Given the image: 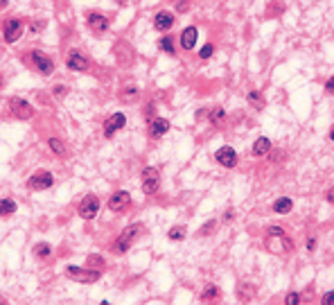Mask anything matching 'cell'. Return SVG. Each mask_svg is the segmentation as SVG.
<instances>
[{
    "label": "cell",
    "instance_id": "2e32d148",
    "mask_svg": "<svg viewBox=\"0 0 334 305\" xmlns=\"http://www.w3.org/2000/svg\"><path fill=\"white\" fill-rule=\"evenodd\" d=\"M169 131V120H165V118H151V122H149V136L154 140L158 138H163Z\"/></svg>",
    "mask_w": 334,
    "mask_h": 305
},
{
    "label": "cell",
    "instance_id": "603a6c76",
    "mask_svg": "<svg viewBox=\"0 0 334 305\" xmlns=\"http://www.w3.org/2000/svg\"><path fill=\"white\" fill-rule=\"evenodd\" d=\"M246 100H248V104L256 106V109H264V98H262V93H260V90H248Z\"/></svg>",
    "mask_w": 334,
    "mask_h": 305
},
{
    "label": "cell",
    "instance_id": "60d3db41",
    "mask_svg": "<svg viewBox=\"0 0 334 305\" xmlns=\"http://www.w3.org/2000/svg\"><path fill=\"white\" fill-rule=\"evenodd\" d=\"M3 88H5V77L0 75V90H3Z\"/></svg>",
    "mask_w": 334,
    "mask_h": 305
},
{
    "label": "cell",
    "instance_id": "f1b7e54d",
    "mask_svg": "<svg viewBox=\"0 0 334 305\" xmlns=\"http://www.w3.org/2000/svg\"><path fill=\"white\" fill-rule=\"evenodd\" d=\"M212 52H214V48H212L210 43H206V45H203V48H201L199 56H201V59H210V54H212Z\"/></svg>",
    "mask_w": 334,
    "mask_h": 305
},
{
    "label": "cell",
    "instance_id": "ab89813d",
    "mask_svg": "<svg viewBox=\"0 0 334 305\" xmlns=\"http://www.w3.org/2000/svg\"><path fill=\"white\" fill-rule=\"evenodd\" d=\"M307 249H309V251H314V249H316V237H309V240H307Z\"/></svg>",
    "mask_w": 334,
    "mask_h": 305
},
{
    "label": "cell",
    "instance_id": "9c48e42d",
    "mask_svg": "<svg viewBox=\"0 0 334 305\" xmlns=\"http://www.w3.org/2000/svg\"><path fill=\"white\" fill-rule=\"evenodd\" d=\"M267 249L271 253H276V256H282V253H289L293 249V242L287 237V233L282 235H267Z\"/></svg>",
    "mask_w": 334,
    "mask_h": 305
},
{
    "label": "cell",
    "instance_id": "6da1fadb",
    "mask_svg": "<svg viewBox=\"0 0 334 305\" xmlns=\"http://www.w3.org/2000/svg\"><path fill=\"white\" fill-rule=\"evenodd\" d=\"M66 276L70 280H77L82 285H93L102 278V269H90V267H75V264H68L66 267Z\"/></svg>",
    "mask_w": 334,
    "mask_h": 305
},
{
    "label": "cell",
    "instance_id": "3957f363",
    "mask_svg": "<svg viewBox=\"0 0 334 305\" xmlns=\"http://www.w3.org/2000/svg\"><path fill=\"white\" fill-rule=\"evenodd\" d=\"M143 233V224H131V226H127V228L120 233V237L115 240V244H113V251L115 253H127L129 249H131V244L135 240H138V235Z\"/></svg>",
    "mask_w": 334,
    "mask_h": 305
},
{
    "label": "cell",
    "instance_id": "44dd1931",
    "mask_svg": "<svg viewBox=\"0 0 334 305\" xmlns=\"http://www.w3.org/2000/svg\"><path fill=\"white\" fill-rule=\"evenodd\" d=\"M16 201L9 199V197H5V199H0V217H9V215L16 213Z\"/></svg>",
    "mask_w": 334,
    "mask_h": 305
},
{
    "label": "cell",
    "instance_id": "4316f807",
    "mask_svg": "<svg viewBox=\"0 0 334 305\" xmlns=\"http://www.w3.org/2000/svg\"><path fill=\"white\" fill-rule=\"evenodd\" d=\"M48 145H50V149H52V154H56V156H66V145L61 143L59 138H50Z\"/></svg>",
    "mask_w": 334,
    "mask_h": 305
},
{
    "label": "cell",
    "instance_id": "8992f818",
    "mask_svg": "<svg viewBox=\"0 0 334 305\" xmlns=\"http://www.w3.org/2000/svg\"><path fill=\"white\" fill-rule=\"evenodd\" d=\"M9 113L16 118V120H32L34 106L23 98H9Z\"/></svg>",
    "mask_w": 334,
    "mask_h": 305
},
{
    "label": "cell",
    "instance_id": "b9f144b4",
    "mask_svg": "<svg viewBox=\"0 0 334 305\" xmlns=\"http://www.w3.org/2000/svg\"><path fill=\"white\" fill-rule=\"evenodd\" d=\"M330 140H332V143H334V127L330 129Z\"/></svg>",
    "mask_w": 334,
    "mask_h": 305
},
{
    "label": "cell",
    "instance_id": "7bdbcfd3",
    "mask_svg": "<svg viewBox=\"0 0 334 305\" xmlns=\"http://www.w3.org/2000/svg\"><path fill=\"white\" fill-rule=\"evenodd\" d=\"M0 303H7V298H5V296H0Z\"/></svg>",
    "mask_w": 334,
    "mask_h": 305
},
{
    "label": "cell",
    "instance_id": "7a4b0ae2",
    "mask_svg": "<svg viewBox=\"0 0 334 305\" xmlns=\"http://www.w3.org/2000/svg\"><path fill=\"white\" fill-rule=\"evenodd\" d=\"M27 61H30L32 70H36L38 75H43V77H50L54 72V61L45 52H41V50H30V52H27Z\"/></svg>",
    "mask_w": 334,
    "mask_h": 305
},
{
    "label": "cell",
    "instance_id": "d4e9b609",
    "mask_svg": "<svg viewBox=\"0 0 334 305\" xmlns=\"http://www.w3.org/2000/svg\"><path fill=\"white\" fill-rule=\"evenodd\" d=\"M224 120H226V111L222 109V106H217V109L210 111V122H212V127H222Z\"/></svg>",
    "mask_w": 334,
    "mask_h": 305
},
{
    "label": "cell",
    "instance_id": "d6986e66",
    "mask_svg": "<svg viewBox=\"0 0 334 305\" xmlns=\"http://www.w3.org/2000/svg\"><path fill=\"white\" fill-rule=\"evenodd\" d=\"M269 149H271V140L269 138H258L256 143H253L251 147V151H253V156H264V154H269Z\"/></svg>",
    "mask_w": 334,
    "mask_h": 305
},
{
    "label": "cell",
    "instance_id": "74e56055",
    "mask_svg": "<svg viewBox=\"0 0 334 305\" xmlns=\"http://www.w3.org/2000/svg\"><path fill=\"white\" fill-rule=\"evenodd\" d=\"M176 9H179V11H188V9H190V3H188V0H179Z\"/></svg>",
    "mask_w": 334,
    "mask_h": 305
},
{
    "label": "cell",
    "instance_id": "83f0119b",
    "mask_svg": "<svg viewBox=\"0 0 334 305\" xmlns=\"http://www.w3.org/2000/svg\"><path fill=\"white\" fill-rule=\"evenodd\" d=\"M138 93H140L138 86H124V88H122V95H120V98H122L124 102H133L135 98H138Z\"/></svg>",
    "mask_w": 334,
    "mask_h": 305
},
{
    "label": "cell",
    "instance_id": "9a60e30c",
    "mask_svg": "<svg viewBox=\"0 0 334 305\" xmlns=\"http://www.w3.org/2000/svg\"><path fill=\"white\" fill-rule=\"evenodd\" d=\"M174 23H176V16H174L172 11H158V14L154 16V30L169 32L174 27Z\"/></svg>",
    "mask_w": 334,
    "mask_h": 305
},
{
    "label": "cell",
    "instance_id": "e0dca14e",
    "mask_svg": "<svg viewBox=\"0 0 334 305\" xmlns=\"http://www.w3.org/2000/svg\"><path fill=\"white\" fill-rule=\"evenodd\" d=\"M197 36H199V32H197V27H185V30L181 32V36H179L181 48H183L185 52H190V50L194 48V43H197Z\"/></svg>",
    "mask_w": 334,
    "mask_h": 305
},
{
    "label": "cell",
    "instance_id": "ee69618b",
    "mask_svg": "<svg viewBox=\"0 0 334 305\" xmlns=\"http://www.w3.org/2000/svg\"><path fill=\"white\" fill-rule=\"evenodd\" d=\"M120 3H124V0H120Z\"/></svg>",
    "mask_w": 334,
    "mask_h": 305
},
{
    "label": "cell",
    "instance_id": "ffe728a7",
    "mask_svg": "<svg viewBox=\"0 0 334 305\" xmlns=\"http://www.w3.org/2000/svg\"><path fill=\"white\" fill-rule=\"evenodd\" d=\"M291 208H293V201L289 199V197H280V199H276V201H273V211H276V213H280V215L291 213Z\"/></svg>",
    "mask_w": 334,
    "mask_h": 305
},
{
    "label": "cell",
    "instance_id": "5bb4252c",
    "mask_svg": "<svg viewBox=\"0 0 334 305\" xmlns=\"http://www.w3.org/2000/svg\"><path fill=\"white\" fill-rule=\"evenodd\" d=\"M127 124V118H124V113H113L109 120L104 122V138H113L120 129Z\"/></svg>",
    "mask_w": 334,
    "mask_h": 305
},
{
    "label": "cell",
    "instance_id": "d590c367",
    "mask_svg": "<svg viewBox=\"0 0 334 305\" xmlns=\"http://www.w3.org/2000/svg\"><path fill=\"white\" fill-rule=\"evenodd\" d=\"M143 116L149 120V118H154V104H147L145 106V111H143Z\"/></svg>",
    "mask_w": 334,
    "mask_h": 305
},
{
    "label": "cell",
    "instance_id": "8d00e7d4",
    "mask_svg": "<svg viewBox=\"0 0 334 305\" xmlns=\"http://www.w3.org/2000/svg\"><path fill=\"white\" fill-rule=\"evenodd\" d=\"M325 93H327V95H334V77H332V79H327V84H325Z\"/></svg>",
    "mask_w": 334,
    "mask_h": 305
},
{
    "label": "cell",
    "instance_id": "e575fe53",
    "mask_svg": "<svg viewBox=\"0 0 334 305\" xmlns=\"http://www.w3.org/2000/svg\"><path fill=\"white\" fill-rule=\"evenodd\" d=\"M282 233H285V231H282L280 226H269L267 228V235H282Z\"/></svg>",
    "mask_w": 334,
    "mask_h": 305
},
{
    "label": "cell",
    "instance_id": "52a82bcc",
    "mask_svg": "<svg viewBox=\"0 0 334 305\" xmlns=\"http://www.w3.org/2000/svg\"><path fill=\"white\" fill-rule=\"evenodd\" d=\"M66 66L72 72H86L90 70V59L84 52H79V50H70L66 54Z\"/></svg>",
    "mask_w": 334,
    "mask_h": 305
},
{
    "label": "cell",
    "instance_id": "5b68a950",
    "mask_svg": "<svg viewBox=\"0 0 334 305\" xmlns=\"http://www.w3.org/2000/svg\"><path fill=\"white\" fill-rule=\"evenodd\" d=\"M140 185H143L145 195H156L158 188H161V172L156 167H145L140 172Z\"/></svg>",
    "mask_w": 334,
    "mask_h": 305
},
{
    "label": "cell",
    "instance_id": "ac0fdd59",
    "mask_svg": "<svg viewBox=\"0 0 334 305\" xmlns=\"http://www.w3.org/2000/svg\"><path fill=\"white\" fill-rule=\"evenodd\" d=\"M32 256L36 260H41V262H45V260H50V256H52V246H50L48 242H38V244H34V249H32Z\"/></svg>",
    "mask_w": 334,
    "mask_h": 305
},
{
    "label": "cell",
    "instance_id": "f35d334b",
    "mask_svg": "<svg viewBox=\"0 0 334 305\" xmlns=\"http://www.w3.org/2000/svg\"><path fill=\"white\" fill-rule=\"evenodd\" d=\"M325 199H327V201H330L332 206H334V185H332V188H330V190L325 192Z\"/></svg>",
    "mask_w": 334,
    "mask_h": 305
},
{
    "label": "cell",
    "instance_id": "7c38bea8",
    "mask_svg": "<svg viewBox=\"0 0 334 305\" xmlns=\"http://www.w3.org/2000/svg\"><path fill=\"white\" fill-rule=\"evenodd\" d=\"M86 23H88V27L93 34H104V32H109V27H111L109 16L100 14V11H90L86 16Z\"/></svg>",
    "mask_w": 334,
    "mask_h": 305
},
{
    "label": "cell",
    "instance_id": "d6a6232c",
    "mask_svg": "<svg viewBox=\"0 0 334 305\" xmlns=\"http://www.w3.org/2000/svg\"><path fill=\"white\" fill-rule=\"evenodd\" d=\"M321 303L323 305H334V292H327L323 298H321Z\"/></svg>",
    "mask_w": 334,
    "mask_h": 305
},
{
    "label": "cell",
    "instance_id": "484cf974",
    "mask_svg": "<svg viewBox=\"0 0 334 305\" xmlns=\"http://www.w3.org/2000/svg\"><path fill=\"white\" fill-rule=\"evenodd\" d=\"M167 237H169L172 242L185 240V226H172V228H169V233H167Z\"/></svg>",
    "mask_w": 334,
    "mask_h": 305
},
{
    "label": "cell",
    "instance_id": "836d02e7",
    "mask_svg": "<svg viewBox=\"0 0 334 305\" xmlns=\"http://www.w3.org/2000/svg\"><path fill=\"white\" fill-rule=\"evenodd\" d=\"M66 90H68V86H54V88H52V93H54V98H64Z\"/></svg>",
    "mask_w": 334,
    "mask_h": 305
},
{
    "label": "cell",
    "instance_id": "f546056e",
    "mask_svg": "<svg viewBox=\"0 0 334 305\" xmlns=\"http://www.w3.org/2000/svg\"><path fill=\"white\" fill-rule=\"evenodd\" d=\"M214 224H217V222H214V219H210V222H208V226H203V228L199 231V237H206L208 233H212V228H214Z\"/></svg>",
    "mask_w": 334,
    "mask_h": 305
},
{
    "label": "cell",
    "instance_id": "7402d4cb",
    "mask_svg": "<svg viewBox=\"0 0 334 305\" xmlns=\"http://www.w3.org/2000/svg\"><path fill=\"white\" fill-rule=\"evenodd\" d=\"M219 298H222V290L217 285H208L201 292V301H219Z\"/></svg>",
    "mask_w": 334,
    "mask_h": 305
},
{
    "label": "cell",
    "instance_id": "1f68e13d",
    "mask_svg": "<svg viewBox=\"0 0 334 305\" xmlns=\"http://www.w3.org/2000/svg\"><path fill=\"white\" fill-rule=\"evenodd\" d=\"M41 30H45V21H34L32 23V32L36 34V32H41Z\"/></svg>",
    "mask_w": 334,
    "mask_h": 305
},
{
    "label": "cell",
    "instance_id": "cb8c5ba5",
    "mask_svg": "<svg viewBox=\"0 0 334 305\" xmlns=\"http://www.w3.org/2000/svg\"><path fill=\"white\" fill-rule=\"evenodd\" d=\"M158 45H161V50H163V52H167L169 56L176 54V48H174V39L169 36V34H167L165 39H161V41H158Z\"/></svg>",
    "mask_w": 334,
    "mask_h": 305
},
{
    "label": "cell",
    "instance_id": "277c9868",
    "mask_svg": "<svg viewBox=\"0 0 334 305\" xmlns=\"http://www.w3.org/2000/svg\"><path fill=\"white\" fill-rule=\"evenodd\" d=\"M23 30H25V21H23V18H18V16L5 18V23H3V39H5V43H16L21 39Z\"/></svg>",
    "mask_w": 334,
    "mask_h": 305
},
{
    "label": "cell",
    "instance_id": "8fae6325",
    "mask_svg": "<svg viewBox=\"0 0 334 305\" xmlns=\"http://www.w3.org/2000/svg\"><path fill=\"white\" fill-rule=\"evenodd\" d=\"M129 206H131V195H129L127 190H117V192H113V195L109 197V211L111 213L120 215V213L127 211Z\"/></svg>",
    "mask_w": 334,
    "mask_h": 305
},
{
    "label": "cell",
    "instance_id": "ba28073f",
    "mask_svg": "<svg viewBox=\"0 0 334 305\" xmlns=\"http://www.w3.org/2000/svg\"><path fill=\"white\" fill-rule=\"evenodd\" d=\"M54 185V177L48 172V169H38V172H34L30 179H27V188L38 192V190H48Z\"/></svg>",
    "mask_w": 334,
    "mask_h": 305
},
{
    "label": "cell",
    "instance_id": "4fadbf2b",
    "mask_svg": "<svg viewBox=\"0 0 334 305\" xmlns=\"http://www.w3.org/2000/svg\"><path fill=\"white\" fill-rule=\"evenodd\" d=\"M214 161L219 163V165H224V167H235L237 165V151L233 149V147H228V145H224V147H219L217 151H214Z\"/></svg>",
    "mask_w": 334,
    "mask_h": 305
},
{
    "label": "cell",
    "instance_id": "4dcf8cb0",
    "mask_svg": "<svg viewBox=\"0 0 334 305\" xmlns=\"http://www.w3.org/2000/svg\"><path fill=\"white\" fill-rule=\"evenodd\" d=\"M285 303H287V305H296V303H301V296H298L296 292H291V294H287Z\"/></svg>",
    "mask_w": 334,
    "mask_h": 305
},
{
    "label": "cell",
    "instance_id": "30bf717a",
    "mask_svg": "<svg viewBox=\"0 0 334 305\" xmlns=\"http://www.w3.org/2000/svg\"><path fill=\"white\" fill-rule=\"evenodd\" d=\"M77 213H79V217L82 219H95L97 217V213H100L97 195H86L84 197L82 203H79V208H77Z\"/></svg>",
    "mask_w": 334,
    "mask_h": 305
}]
</instances>
